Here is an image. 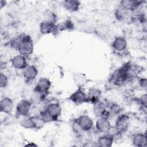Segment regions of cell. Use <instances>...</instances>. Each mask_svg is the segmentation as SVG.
Instances as JSON below:
<instances>
[{
	"mask_svg": "<svg viewBox=\"0 0 147 147\" xmlns=\"http://www.w3.org/2000/svg\"><path fill=\"white\" fill-rule=\"evenodd\" d=\"M11 46L19 53L25 57L30 56L34 51V44L32 37L22 33L11 41Z\"/></svg>",
	"mask_w": 147,
	"mask_h": 147,
	"instance_id": "6da1fadb",
	"label": "cell"
},
{
	"mask_svg": "<svg viewBox=\"0 0 147 147\" xmlns=\"http://www.w3.org/2000/svg\"><path fill=\"white\" fill-rule=\"evenodd\" d=\"M109 80L110 83L116 86H121L129 81L123 64L113 71Z\"/></svg>",
	"mask_w": 147,
	"mask_h": 147,
	"instance_id": "7a4b0ae2",
	"label": "cell"
},
{
	"mask_svg": "<svg viewBox=\"0 0 147 147\" xmlns=\"http://www.w3.org/2000/svg\"><path fill=\"white\" fill-rule=\"evenodd\" d=\"M68 99L76 106L88 102L87 94L84 91L83 88L81 87H78L76 90L71 94Z\"/></svg>",
	"mask_w": 147,
	"mask_h": 147,
	"instance_id": "3957f363",
	"label": "cell"
},
{
	"mask_svg": "<svg viewBox=\"0 0 147 147\" xmlns=\"http://www.w3.org/2000/svg\"><path fill=\"white\" fill-rule=\"evenodd\" d=\"M32 106L33 105L30 100L25 99H22L16 106V113L18 115L22 117L28 116L29 115L30 111L33 107Z\"/></svg>",
	"mask_w": 147,
	"mask_h": 147,
	"instance_id": "277c9868",
	"label": "cell"
},
{
	"mask_svg": "<svg viewBox=\"0 0 147 147\" xmlns=\"http://www.w3.org/2000/svg\"><path fill=\"white\" fill-rule=\"evenodd\" d=\"M39 29L40 33L44 35L55 34L59 32L57 24L45 20H43L40 22Z\"/></svg>",
	"mask_w": 147,
	"mask_h": 147,
	"instance_id": "5b68a950",
	"label": "cell"
},
{
	"mask_svg": "<svg viewBox=\"0 0 147 147\" xmlns=\"http://www.w3.org/2000/svg\"><path fill=\"white\" fill-rule=\"evenodd\" d=\"M130 123V118L127 114H119L115 122V126L119 128L122 133L128 128Z\"/></svg>",
	"mask_w": 147,
	"mask_h": 147,
	"instance_id": "8992f818",
	"label": "cell"
},
{
	"mask_svg": "<svg viewBox=\"0 0 147 147\" xmlns=\"http://www.w3.org/2000/svg\"><path fill=\"white\" fill-rule=\"evenodd\" d=\"M111 125L109 117L103 116L98 118L95 122V129L99 133L105 134Z\"/></svg>",
	"mask_w": 147,
	"mask_h": 147,
	"instance_id": "52a82bcc",
	"label": "cell"
},
{
	"mask_svg": "<svg viewBox=\"0 0 147 147\" xmlns=\"http://www.w3.org/2000/svg\"><path fill=\"white\" fill-rule=\"evenodd\" d=\"M83 131H89L94 127L92 119L87 115H81L76 118Z\"/></svg>",
	"mask_w": 147,
	"mask_h": 147,
	"instance_id": "ba28073f",
	"label": "cell"
},
{
	"mask_svg": "<svg viewBox=\"0 0 147 147\" xmlns=\"http://www.w3.org/2000/svg\"><path fill=\"white\" fill-rule=\"evenodd\" d=\"M38 74L37 68L34 65H28L22 69V75L25 81L29 82L34 80Z\"/></svg>",
	"mask_w": 147,
	"mask_h": 147,
	"instance_id": "9c48e42d",
	"label": "cell"
},
{
	"mask_svg": "<svg viewBox=\"0 0 147 147\" xmlns=\"http://www.w3.org/2000/svg\"><path fill=\"white\" fill-rule=\"evenodd\" d=\"M128 80L136 78L141 72L140 67L133 63L127 62L123 64Z\"/></svg>",
	"mask_w": 147,
	"mask_h": 147,
	"instance_id": "30bf717a",
	"label": "cell"
},
{
	"mask_svg": "<svg viewBox=\"0 0 147 147\" xmlns=\"http://www.w3.org/2000/svg\"><path fill=\"white\" fill-rule=\"evenodd\" d=\"M127 42L126 38L122 36H117L111 43V47L114 51L117 52H122L126 51Z\"/></svg>",
	"mask_w": 147,
	"mask_h": 147,
	"instance_id": "8fae6325",
	"label": "cell"
},
{
	"mask_svg": "<svg viewBox=\"0 0 147 147\" xmlns=\"http://www.w3.org/2000/svg\"><path fill=\"white\" fill-rule=\"evenodd\" d=\"M119 6L125 10L133 12L138 9L139 7L142 5L143 2L137 0H122L119 2Z\"/></svg>",
	"mask_w": 147,
	"mask_h": 147,
	"instance_id": "7c38bea8",
	"label": "cell"
},
{
	"mask_svg": "<svg viewBox=\"0 0 147 147\" xmlns=\"http://www.w3.org/2000/svg\"><path fill=\"white\" fill-rule=\"evenodd\" d=\"M92 110L94 115L97 118L103 116H107L109 117L106 103L102 102L101 100L93 104Z\"/></svg>",
	"mask_w": 147,
	"mask_h": 147,
	"instance_id": "4fadbf2b",
	"label": "cell"
},
{
	"mask_svg": "<svg viewBox=\"0 0 147 147\" xmlns=\"http://www.w3.org/2000/svg\"><path fill=\"white\" fill-rule=\"evenodd\" d=\"M26 57L20 54L14 56L10 60L11 65L16 69H24L28 65Z\"/></svg>",
	"mask_w": 147,
	"mask_h": 147,
	"instance_id": "5bb4252c",
	"label": "cell"
},
{
	"mask_svg": "<svg viewBox=\"0 0 147 147\" xmlns=\"http://www.w3.org/2000/svg\"><path fill=\"white\" fill-rule=\"evenodd\" d=\"M102 95V91L99 88L96 87H91L88 90L87 94V101L93 105L100 100Z\"/></svg>",
	"mask_w": 147,
	"mask_h": 147,
	"instance_id": "9a60e30c",
	"label": "cell"
},
{
	"mask_svg": "<svg viewBox=\"0 0 147 147\" xmlns=\"http://www.w3.org/2000/svg\"><path fill=\"white\" fill-rule=\"evenodd\" d=\"M14 108L13 100L7 96L3 97L0 102L1 111L4 114H10Z\"/></svg>",
	"mask_w": 147,
	"mask_h": 147,
	"instance_id": "2e32d148",
	"label": "cell"
},
{
	"mask_svg": "<svg viewBox=\"0 0 147 147\" xmlns=\"http://www.w3.org/2000/svg\"><path fill=\"white\" fill-rule=\"evenodd\" d=\"M47 111L57 121L61 114L62 109L59 103L51 102L47 107Z\"/></svg>",
	"mask_w": 147,
	"mask_h": 147,
	"instance_id": "e0dca14e",
	"label": "cell"
},
{
	"mask_svg": "<svg viewBox=\"0 0 147 147\" xmlns=\"http://www.w3.org/2000/svg\"><path fill=\"white\" fill-rule=\"evenodd\" d=\"M47 93L44 92L34 88L33 92L31 94L30 100L34 106H36L41 103L42 100L46 99Z\"/></svg>",
	"mask_w": 147,
	"mask_h": 147,
	"instance_id": "ac0fdd59",
	"label": "cell"
},
{
	"mask_svg": "<svg viewBox=\"0 0 147 147\" xmlns=\"http://www.w3.org/2000/svg\"><path fill=\"white\" fill-rule=\"evenodd\" d=\"M52 86L51 81L46 77L40 78L37 82L34 88L41 91L44 92L48 93Z\"/></svg>",
	"mask_w": 147,
	"mask_h": 147,
	"instance_id": "d6986e66",
	"label": "cell"
},
{
	"mask_svg": "<svg viewBox=\"0 0 147 147\" xmlns=\"http://www.w3.org/2000/svg\"><path fill=\"white\" fill-rule=\"evenodd\" d=\"M132 143L134 146L137 147L146 146L147 140L145 133L139 132L134 134L132 137Z\"/></svg>",
	"mask_w": 147,
	"mask_h": 147,
	"instance_id": "ffe728a7",
	"label": "cell"
},
{
	"mask_svg": "<svg viewBox=\"0 0 147 147\" xmlns=\"http://www.w3.org/2000/svg\"><path fill=\"white\" fill-rule=\"evenodd\" d=\"M62 5L66 10L73 13L79 10L80 6V2L77 0H66L63 1Z\"/></svg>",
	"mask_w": 147,
	"mask_h": 147,
	"instance_id": "44dd1931",
	"label": "cell"
},
{
	"mask_svg": "<svg viewBox=\"0 0 147 147\" xmlns=\"http://www.w3.org/2000/svg\"><path fill=\"white\" fill-rule=\"evenodd\" d=\"M114 140L106 134L99 136L97 140V146L101 147H110L113 145Z\"/></svg>",
	"mask_w": 147,
	"mask_h": 147,
	"instance_id": "7402d4cb",
	"label": "cell"
},
{
	"mask_svg": "<svg viewBox=\"0 0 147 147\" xmlns=\"http://www.w3.org/2000/svg\"><path fill=\"white\" fill-rule=\"evenodd\" d=\"M109 117L111 115H117L121 114L122 109L121 106L114 102L106 103Z\"/></svg>",
	"mask_w": 147,
	"mask_h": 147,
	"instance_id": "603a6c76",
	"label": "cell"
},
{
	"mask_svg": "<svg viewBox=\"0 0 147 147\" xmlns=\"http://www.w3.org/2000/svg\"><path fill=\"white\" fill-rule=\"evenodd\" d=\"M20 125L26 129H35L33 120L31 116H25L21 120Z\"/></svg>",
	"mask_w": 147,
	"mask_h": 147,
	"instance_id": "cb8c5ba5",
	"label": "cell"
},
{
	"mask_svg": "<svg viewBox=\"0 0 147 147\" xmlns=\"http://www.w3.org/2000/svg\"><path fill=\"white\" fill-rule=\"evenodd\" d=\"M130 11H129L125 9L122 8L121 6H119L115 10L114 14L115 18L119 21H123L126 20L129 14Z\"/></svg>",
	"mask_w": 147,
	"mask_h": 147,
	"instance_id": "d4e9b609",
	"label": "cell"
},
{
	"mask_svg": "<svg viewBox=\"0 0 147 147\" xmlns=\"http://www.w3.org/2000/svg\"><path fill=\"white\" fill-rule=\"evenodd\" d=\"M43 17L44 18V20L56 24L57 20V17L56 14L55 12H53L52 10L47 9H45L43 12Z\"/></svg>",
	"mask_w": 147,
	"mask_h": 147,
	"instance_id": "484cf974",
	"label": "cell"
},
{
	"mask_svg": "<svg viewBox=\"0 0 147 147\" xmlns=\"http://www.w3.org/2000/svg\"><path fill=\"white\" fill-rule=\"evenodd\" d=\"M74 80L78 87L83 88L87 83V78L86 76L80 73L75 74L74 75Z\"/></svg>",
	"mask_w": 147,
	"mask_h": 147,
	"instance_id": "4316f807",
	"label": "cell"
},
{
	"mask_svg": "<svg viewBox=\"0 0 147 147\" xmlns=\"http://www.w3.org/2000/svg\"><path fill=\"white\" fill-rule=\"evenodd\" d=\"M122 133H123L121 131V130L119 128H118L116 126L111 125V126L109 127L106 133L105 134L110 136L115 140V139L119 138Z\"/></svg>",
	"mask_w": 147,
	"mask_h": 147,
	"instance_id": "83f0119b",
	"label": "cell"
},
{
	"mask_svg": "<svg viewBox=\"0 0 147 147\" xmlns=\"http://www.w3.org/2000/svg\"><path fill=\"white\" fill-rule=\"evenodd\" d=\"M58 32L65 31V30H71L74 29V25L72 22L70 20H67L60 24H57Z\"/></svg>",
	"mask_w": 147,
	"mask_h": 147,
	"instance_id": "f1b7e54d",
	"label": "cell"
},
{
	"mask_svg": "<svg viewBox=\"0 0 147 147\" xmlns=\"http://www.w3.org/2000/svg\"><path fill=\"white\" fill-rule=\"evenodd\" d=\"M34 123L35 126V129H40L43 127L45 123V122L44 121V120L42 119V118L40 117V115H33L31 116Z\"/></svg>",
	"mask_w": 147,
	"mask_h": 147,
	"instance_id": "f546056e",
	"label": "cell"
},
{
	"mask_svg": "<svg viewBox=\"0 0 147 147\" xmlns=\"http://www.w3.org/2000/svg\"><path fill=\"white\" fill-rule=\"evenodd\" d=\"M40 115L44 120V121L45 122V123L56 121L55 119L47 110L40 113Z\"/></svg>",
	"mask_w": 147,
	"mask_h": 147,
	"instance_id": "4dcf8cb0",
	"label": "cell"
},
{
	"mask_svg": "<svg viewBox=\"0 0 147 147\" xmlns=\"http://www.w3.org/2000/svg\"><path fill=\"white\" fill-rule=\"evenodd\" d=\"M71 128L73 132L78 136L80 135L83 132L82 127H80V125L79 124L76 119H74L71 123Z\"/></svg>",
	"mask_w": 147,
	"mask_h": 147,
	"instance_id": "1f68e13d",
	"label": "cell"
},
{
	"mask_svg": "<svg viewBox=\"0 0 147 147\" xmlns=\"http://www.w3.org/2000/svg\"><path fill=\"white\" fill-rule=\"evenodd\" d=\"M9 83V79L6 75L1 72L0 74V87L2 88L7 87Z\"/></svg>",
	"mask_w": 147,
	"mask_h": 147,
	"instance_id": "d6a6232c",
	"label": "cell"
},
{
	"mask_svg": "<svg viewBox=\"0 0 147 147\" xmlns=\"http://www.w3.org/2000/svg\"><path fill=\"white\" fill-rule=\"evenodd\" d=\"M138 102L140 103V105L141 106L142 109H144L145 110H146V106H147V95H146V94H144L142 96H141V97L138 99Z\"/></svg>",
	"mask_w": 147,
	"mask_h": 147,
	"instance_id": "836d02e7",
	"label": "cell"
},
{
	"mask_svg": "<svg viewBox=\"0 0 147 147\" xmlns=\"http://www.w3.org/2000/svg\"><path fill=\"white\" fill-rule=\"evenodd\" d=\"M139 85L142 88H146L147 86V80L145 78H142L138 80Z\"/></svg>",
	"mask_w": 147,
	"mask_h": 147,
	"instance_id": "e575fe53",
	"label": "cell"
},
{
	"mask_svg": "<svg viewBox=\"0 0 147 147\" xmlns=\"http://www.w3.org/2000/svg\"><path fill=\"white\" fill-rule=\"evenodd\" d=\"M6 1H3V0H1L0 1V7L1 9H2L6 5Z\"/></svg>",
	"mask_w": 147,
	"mask_h": 147,
	"instance_id": "d590c367",
	"label": "cell"
},
{
	"mask_svg": "<svg viewBox=\"0 0 147 147\" xmlns=\"http://www.w3.org/2000/svg\"><path fill=\"white\" fill-rule=\"evenodd\" d=\"M25 146H37L36 144H34V143H29V144H27L26 145H25Z\"/></svg>",
	"mask_w": 147,
	"mask_h": 147,
	"instance_id": "8d00e7d4",
	"label": "cell"
}]
</instances>
